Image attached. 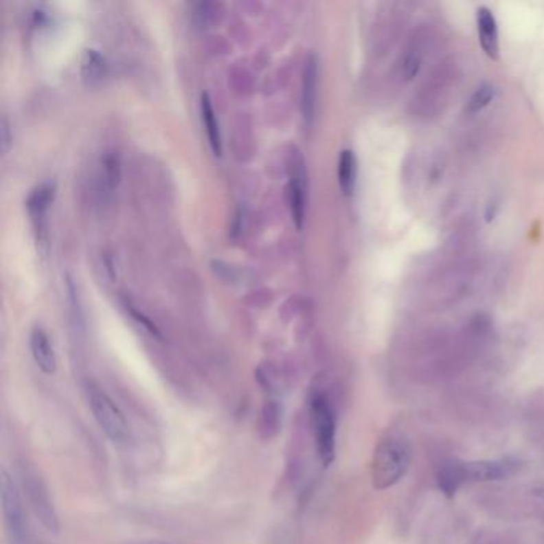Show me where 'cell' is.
I'll use <instances>...</instances> for the list:
<instances>
[{
  "mask_svg": "<svg viewBox=\"0 0 544 544\" xmlns=\"http://www.w3.org/2000/svg\"><path fill=\"white\" fill-rule=\"evenodd\" d=\"M18 469H19L18 486L24 493V498H26L27 504L31 506L32 512L36 514L37 521L41 522L48 532L58 533L59 519L56 509L53 506L52 498H49L47 484L43 482V479L38 476L34 469L26 466V464H21Z\"/></svg>",
  "mask_w": 544,
  "mask_h": 544,
  "instance_id": "cell-4",
  "label": "cell"
},
{
  "mask_svg": "<svg viewBox=\"0 0 544 544\" xmlns=\"http://www.w3.org/2000/svg\"><path fill=\"white\" fill-rule=\"evenodd\" d=\"M464 476L466 482H488V481H501L512 476L517 469V463L512 460H487V462H473L463 463Z\"/></svg>",
  "mask_w": 544,
  "mask_h": 544,
  "instance_id": "cell-7",
  "label": "cell"
},
{
  "mask_svg": "<svg viewBox=\"0 0 544 544\" xmlns=\"http://www.w3.org/2000/svg\"><path fill=\"white\" fill-rule=\"evenodd\" d=\"M318 61L313 53L306 58L302 80V115L306 125H311L316 112V96H318Z\"/></svg>",
  "mask_w": 544,
  "mask_h": 544,
  "instance_id": "cell-9",
  "label": "cell"
},
{
  "mask_svg": "<svg viewBox=\"0 0 544 544\" xmlns=\"http://www.w3.org/2000/svg\"><path fill=\"white\" fill-rule=\"evenodd\" d=\"M420 67H422V53L418 49H410L405 53L403 63H400V76L405 80H412L418 73Z\"/></svg>",
  "mask_w": 544,
  "mask_h": 544,
  "instance_id": "cell-19",
  "label": "cell"
},
{
  "mask_svg": "<svg viewBox=\"0 0 544 544\" xmlns=\"http://www.w3.org/2000/svg\"><path fill=\"white\" fill-rule=\"evenodd\" d=\"M281 424V407L276 400L270 399L264 404L260 417V428L262 431H265L267 438L275 436L278 433Z\"/></svg>",
  "mask_w": 544,
  "mask_h": 544,
  "instance_id": "cell-16",
  "label": "cell"
},
{
  "mask_svg": "<svg viewBox=\"0 0 544 544\" xmlns=\"http://www.w3.org/2000/svg\"><path fill=\"white\" fill-rule=\"evenodd\" d=\"M102 170H104V182L107 187L113 189L118 184L120 179V163H118V155L115 152H109L102 160Z\"/></svg>",
  "mask_w": 544,
  "mask_h": 544,
  "instance_id": "cell-18",
  "label": "cell"
},
{
  "mask_svg": "<svg viewBox=\"0 0 544 544\" xmlns=\"http://www.w3.org/2000/svg\"><path fill=\"white\" fill-rule=\"evenodd\" d=\"M289 201L294 224L297 229L302 230L305 219V168L300 155H297L293 163V172H291L289 181Z\"/></svg>",
  "mask_w": 544,
  "mask_h": 544,
  "instance_id": "cell-8",
  "label": "cell"
},
{
  "mask_svg": "<svg viewBox=\"0 0 544 544\" xmlns=\"http://www.w3.org/2000/svg\"><path fill=\"white\" fill-rule=\"evenodd\" d=\"M10 142H12V136H10V126L7 120H2V125H0V144H2V152H7L10 147Z\"/></svg>",
  "mask_w": 544,
  "mask_h": 544,
  "instance_id": "cell-20",
  "label": "cell"
},
{
  "mask_svg": "<svg viewBox=\"0 0 544 544\" xmlns=\"http://www.w3.org/2000/svg\"><path fill=\"white\" fill-rule=\"evenodd\" d=\"M493 96H495V88L490 85V83H484V85L479 87L477 90L473 93L471 99H469L468 112L469 113L481 112L484 107H487L488 104L492 102Z\"/></svg>",
  "mask_w": 544,
  "mask_h": 544,
  "instance_id": "cell-17",
  "label": "cell"
},
{
  "mask_svg": "<svg viewBox=\"0 0 544 544\" xmlns=\"http://www.w3.org/2000/svg\"><path fill=\"white\" fill-rule=\"evenodd\" d=\"M358 176V161L353 150H343L339 158V184L345 195H353Z\"/></svg>",
  "mask_w": 544,
  "mask_h": 544,
  "instance_id": "cell-14",
  "label": "cell"
},
{
  "mask_svg": "<svg viewBox=\"0 0 544 544\" xmlns=\"http://www.w3.org/2000/svg\"><path fill=\"white\" fill-rule=\"evenodd\" d=\"M410 464V447L403 438L389 436L375 449L372 460V481L375 488L394 486L404 476Z\"/></svg>",
  "mask_w": 544,
  "mask_h": 544,
  "instance_id": "cell-1",
  "label": "cell"
},
{
  "mask_svg": "<svg viewBox=\"0 0 544 544\" xmlns=\"http://www.w3.org/2000/svg\"><path fill=\"white\" fill-rule=\"evenodd\" d=\"M477 31L479 41H481V45L487 56L498 59L499 43L497 19H495L493 13L487 7H479L477 10Z\"/></svg>",
  "mask_w": 544,
  "mask_h": 544,
  "instance_id": "cell-11",
  "label": "cell"
},
{
  "mask_svg": "<svg viewBox=\"0 0 544 544\" xmlns=\"http://www.w3.org/2000/svg\"><path fill=\"white\" fill-rule=\"evenodd\" d=\"M104 72H106L104 58L96 49H87L82 61V76L85 78V82L90 83V85H95L104 77Z\"/></svg>",
  "mask_w": 544,
  "mask_h": 544,
  "instance_id": "cell-15",
  "label": "cell"
},
{
  "mask_svg": "<svg viewBox=\"0 0 544 544\" xmlns=\"http://www.w3.org/2000/svg\"><path fill=\"white\" fill-rule=\"evenodd\" d=\"M201 115H203V123H205L207 139H209L212 152H214V155H220L222 139H220L219 123H217L216 112H214V109H212V102H211L209 95H207V93H203L201 95Z\"/></svg>",
  "mask_w": 544,
  "mask_h": 544,
  "instance_id": "cell-13",
  "label": "cell"
},
{
  "mask_svg": "<svg viewBox=\"0 0 544 544\" xmlns=\"http://www.w3.org/2000/svg\"><path fill=\"white\" fill-rule=\"evenodd\" d=\"M87 398L93 417L101 428V431L111 439L112 442H123L128 436V423L120 407L115 404L111 396L104 388L96 383H88Z\"/></svg>",
  "mask_w": 544,
  "mask_h": 544,
  "instance_id": "cell-5",
  "label": "cell"
},
{
  "mask_svg": "<svg viewBox=\"0 0 544 544\" xmlns=\"http://www.w3.org/2000/svg\"><path fill=\"white\" fill-rule=\"evenodd\" d=\"M310 417L318 458L323 466L328 468L335 460V436H337V418L328 394L323 392L311 394Z\"/></svg>",
  "mask_w": 544,
  "mask_h": 544,
  "instance_id": "cell-2",
  "label": "cell"
},
{
  "mask_svg": "<svg viewBox=\"0 0 544 544\" xmlns=\"http://www.w3.org/2000/svg\"><path fill=\"white\" fill-rule=\"evenodd\" d=\"M29 346H31V354L37 367L43 374L52 375L56 372V356H54V350L45 330L41 328L34 329L29 339Z\"/></svg>",
  "mask_w": 544,
  "mask_h": 544,
  "instance_id": "cell-10",
  "label": "cell"
},
{
  "mask_svg": "<svg viewBox=\"0 0 544 544\" xmlns=\"http://www.w3.org/2000/svg\"><path fill=\"white\" fill-rule=\"evenodd\" d=\"M53 195L54 184L45 182V184L37 187L27 200V209L34 224V229H36L37 243L38 246H43V252L47 249V211L49 203L53 200Z\"/></svg>",
  "mask_w": 544,
  "mask_h": 544,
  "instance_id": "cell-6",
  "label": "cell"
},
{
  "mask_svg": "<svg viewBox=\"0 0 544 544\" xmlns=\"http://www.w3.org/2000/svg\"><path fill=\"white\" fill-rule=\"evenodd\" d=\"M464 482H466V476H464V468L462 462L445 463L442 464L441 469H439L438 473L439 488H441L447 497H453Z\"/></svg>",
  "mask_w": 544,
  "mask_h": 544,
  "instance_id": "cell-12",
  "label": "cell"
},
{
  "mask_svg": "<svg viewBox=\"0 0 544 544\" xmlns=\"http://www.w3.org/2000/svg\"><path fill=\"white\" fill-rule=\"evenodd\" d=\"M0 499L8 544H27V519L24 512L21 488L5 469L0 474Z\"/></svg>",
  "mask_w": 544,
  "mask_h": 544,
  "instance_id": "cell-3",
  "label": "cell"
}]
</instances>
